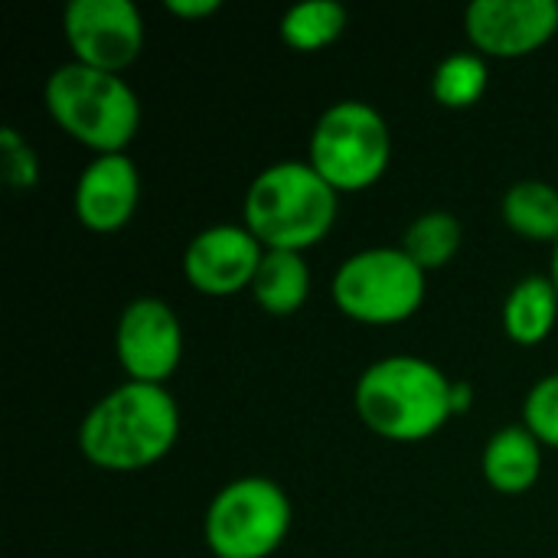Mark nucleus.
I'll return each instance as SVG.
<instances>
[{
	"mask_svg": "<svg viewBox=\"0 0 558 558\" xmlns=\"http://www.w3.org/2000/svg\"><path fill=\"white\" fill-rule=\"evenodd\" d=\"M180 438V405L167 386L124 379L105 392L78 425L82 458L108 474H137L160 464Z\"/></svg>",
	"mask_w": 558,
	"mask_h": 558,
	"instance_id": "1",
	"label": "nucleus"
},
{
	"mask_svg": "<svg viewBox=\"0 0 558 558\" xmlns=\"http://www.w3.org/2000/svg\"><path fill=\"white\" fill-rule=\"evenodd\" d=\"M454 379L425 356L396 353L369 363L353 389V409L363 428L396 445L435 438L451 418Z\"/></svg>",
	"mask_w": 558,
	"mask_h": 558,
	"instance_id": "2",
	"label": "nucleus"
},
{
	"mask_svg": "<svg viewBox=\"0 0 558 558\" xmlns=\"http://www.w3.org/2000/svg\"><path fill=\"white\" fill-rule=\"evenodd\" d=\"M340 216V193L307 163L281 160L265 167L245 190L242 226L265 252H307L320 245Z\"/></svg>",
	"mask_w": 558,
	"mask_h": 558,
	"instance_id": "3",
	"label": "nucleus"
},
{
	"mask_svg": "<svg viewBox=\"0 0 558 558\" xmlns=\"http://www.w3.org/2000/svg\"><path fill=\"white\" fill-rule=\"evenodd\" d=\"M43 105L56 128L95 157L124 154L141 128V98L128 78L78 62L49 72Z\"/></svg>",
	"mask_w": 558,
	"mask_h": 558,
	"instance_id": "4",
	"label": "nucleus"
},
{
	"mask_svg": "<svg viewBox=\"0 0 558 558\" xmlns=\"http://www.w3.org/2000/svg\"><path fill=\"white\" fill-rule=\"evenodd\" d=\"M307 163L340 193L376 186L392 163V131L379 108L360 98L333 101L314 121Z\"/></svg>",
	"mask_w": 558,
	"mask_h": 558,
	"instance_id": "5",
	"label": "nucleus"
},
{
	"mask_svg": "<svg viewBox=\"0 0 558 558\" xmlns=\"http://www.w3.org/2000/svg\"><path fill=\"white\" fill-rule=\"evenodd\" d=\"M428 294V275L396 245H373L340 262L330 281L337 311L363 327L412 320Z\"/></svg>",
	"mask_w": 558,
	"mask_h": 558,
	"instance_id": "6",
	"label": "nucleus"
},
{
	"mask_svg": "<svg viewBox=\"0 0 558 558\" xmlns=\"http://www.w3.org/2000/svg\"><path fill=\"white\" fill-rule=\"evenodd\" d=\"M294 507L271 477H239L206 507L203 539L213 558H271L288 539Z\"/></svg>",
	"mask_w": 558,
	"mask_h": 558,
	"instance_id": "7",
	"label": "nucleus"
},
{
	"mask_svg": "<svg viewBox=\"0 0 558 558\" xmlns=\"http://www.w3.org/2000/svg\"><path fill=\"white\" fill-rule=\"evenodd\" d=\"M62 36L72 62L124 75L144 52V16L131 0H69Z\"/></svg>",
	"mask_w": 558,
	"mask_h": 558,
	"instance_id": "8",
	"label": "nucleus"
},
{
	"mask_svg": "<svg viewBox=\"0 0 558 558\" xmlns=\"http://www.w3.org/2000/svg\"><path fill=\"white\" fill-rule=\"evenodd\" d=\"M114 356L131 383L167 386L183 360V324L160 298H134L114 327Z\"/></svg>",
	"mask_w": 558,
	"mask_h": 558,
	"instance_id": "9",
	"label": "nucleus"
},
{
	"mask_svg": "<svg viewBox=\"0 0 558 558\" xmlns=\"http://www.w3.org/2000/svg\"><path fill=\"white\" fill-rule=\"evenodd\" d=\"M464 33L484 59H526L558 33V0H477L464 10Z\"/></svg>",
	"mask_w": 558,
	"mask_h": 558,
	"instance_id": "10",
	"label": "nucleus"
},
{
	"mask_svg": "<svg viewBox=\"0 0 558 558\" xmlns=\"http://www.w3.org/2000/svg\"><path fill=\"white\" fill-rule=\"evenodd\" d=\"M265 258L262 242L239 222H216L199 229L183 248V275L203 298H235L252 291L258 265Z\"/></svg>",
	"mask_w": 558,
	"mask_h": 558,
	"instance_id": "11",
	"label": "nucleus"
},
{
	"mask_svg": "<svg viewBox=\"0 0 558 558\" xmlns=\"http://www.w3.org/2000/svg\"><path fill=\"white\" fill-rule=\"evenodd\" d=\"M141 199V173L128 154H101L92 157L72 190L75 219L98 235H111L124 229Z\"/></svg>",
	"mask_w": 558,
	"mask_h": 558,
	"instance_id": "12",
	"label": "nucleus"
},
{
	"mask_svg": "<svg viewBox=\"0 0 558 558\" xmlns=\"http://www.w3.org/2000/svg\"><path fill=\"white\" fill-rule=\"evenodd\" d=\"M543 445L526 425H507L494 432L481 454V474L490 490L520 497L536 487L543 474Z\"/></svg>",
	"mask_w": 558,
	"mask_h": 558,
	"instance_id": "13",
	"label": "nucleus"
},
{
	"mask_svg": "<svg viewBox=\"0 0 558 558\" xmlns=\"http://www.w3.org/2000/svg\"><path fill=\"white\" fill-rule=\"evenodd\" d=\"M558 324V291L549 275L520 278L504 301V333L517 347H539Z\"/></svg>",
	"mask_w": 558,
	"mask_h": 558,
	"instance_id": "14",
	"label": "nucleus"
},
{
	"mask_svg": "<svg viewBox=\"0 0 558 558\" xmlns=\"http://www.w3.org/2000/svg\"><path fill=\"white\" fill-rule=\"evenodd\" d=\"M248 294L268 317H294L311 298L307 258L301 252H265Z\"/></svg>",
	"mask_w": 558,
	"mask_h": 558,
	"instance_id": "15",
	"label": "nucleus"
},
{
	"mask_svg": "<svg viewBox=\"0 0 558 558\" xmlns=\"http://www.w3.org/2000/svg\"><path fill=\"white\" fill-rule=\"evenodd\" d=\"M500 216L507 222V229L513 235H520L523 242H536V245H556L558 242V186L526 177L517 180L507 193H504V206Z\"/></svg>",
	"mask_w": 558,
	"mask_h": 558,
	"instance_id": "16",
	"label": "nucleus"
},
{
	"mask_svg": "<svg viewBox=\"0 0 558 558\" xmlns=\"http://www.w3.org/2000/svg\"><path fill=\"white\" fill-rule=\"evenodd\" d=\"M464 245V226L454 213L448 209H428L418 219L409 222L405 235H402V252L425 271H441L448 268L458 252Z\"/></svg>",
	"mask_w": 558,
	"mask_h": 558,
	"instance_id": "17",
	"label": "nucleus"
},
{
	"mask_svg": "<svg viewBox=\"0 0 558 558\" xmlns=\"http://www.w3.org/2000/svg\"><path fill=\"white\" fill-rule=\"evenodd\" d=\"M347 7L333 0H307L284 10L278 33L281 43L294 52H320L347 33Z\"/></svg>",
	"mask_w": 558,
	"mask_h": 558,
	"instance_id": "18",
	"label": "nucleus"
},
{
	"mask_svg": "<svg viewBox=\"0 0 558 558\" xmlns=\"http://www.w3.org/2000/svg\"><path fill=\"white\" fill-rule=\"evenodd\" d=\"M490 85V65L477 52H451L432 72V98L448 111L474 108Z\"/></svg>",
	"mask_w": 558,
	"mask_h": 558,
	"instance_id": "19",
	"label": "nucleus"
},
{
	"mask_svg": "<svg viewBox=\"0 0 558 558\" xmlns=\"http://www.w3.org/2000/svg\"><path fill=\"white\" fill-rule=\"evenodd\" d=\"M523 425L539 438L543 448L558 451V369L543 376L523 399Z\"/></svg>",
	"mask_w": 558,
	"mask_h": 558,
	"instance_id": "20",
	"label": "nucleus"
},
{
	"mask_svg": "<svg viewBox=\"0 0 558 558\" xmlns=\"http://www.w3.org/2000/svg\"><path fill=\"white\" fill-rule=\"evenodd\" d=\"M0 167L13 190H33L39 183V157L16 128H0Z\"/></svg>",
	"mask_w": 558,
	"mask_h": 558,
	"instance_id": "21",
	"label": "nucleus"
},
{
	"mask_svg": "<svg viewBox=\"0 0 558 558\" xmlns=\"http://www.w3.org/2000/svg\"><path fill=\"white\" fill-rule=\"evenodd\" d=\"M170 16L183 20V23H196V20H206L213 13L222 10V0H167L163 3Z\"/></svg>",
	"mask_w": 558,
	"mask_h": 558,
	"instance_id": "22",
	"label": "nucleus"
},
{
	"mask_svg": "<svg viewBox=\"0 0 558 558\" xmlns=\"http://www.w3.org/2000/svg\"><path fill=\"white\" fill-rule=\"evenodd\" d=\"M471 405H474V386H471V383H464V379H454V389H451V409H454V418H458V415H464V412H471Z\"/></svg>",
	"mask_w": 558,
	"mask_h": 558,
	"instance_id": "23",
	"label": "nucleus"
},
{
	"mask_svg": "<svg viewBox=\"0 0 558 558\" xmlns=\"http://www.w3.org/2000/svg\"><path fill=\"white\" fill-rule=\"evenodd\" d=\"M549 278H553V284H556L558 291V242L553 245V262H549Z\"/></svg>",
	"mask_w": 558,
	"mask_h": 558,
	"instance_id": "24",
	"label": "nucleus"
}]
</instances>
